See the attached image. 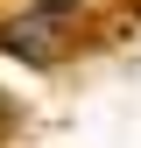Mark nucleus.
I'll return each instance as SVG.
<instances>
[{
  "label": "nucleus",
  "mask_w": 141,
  "mask_h": 148,
  "mask_svg": "<svg viewBox=\"0 0 141 148\" xmlns=\"http://www.w3.org/2000/svg\"><path fill=\"white\" fill-rule=\"evenodd\" d=\"M70 7H85V0H42V14H70Z\"/></svg>",
  "instance_id": "obj_2"
},
{
  "label": "nucleus",
  "mask_w": 141,
  "mask_h": 148,
  "mask_svg": "<svg viewBox=\"0 0 141 148\" xmlns=\"http://www.w3.org/2000/svg\"><path fill=\"white\" fill-rule=\"evenodd\" d=\"M0 42H7L14 57H49V21H42V14H28V21H7V28H0Z\"/></svg>",
  "instance_id": "obj_1"
}]
</instances>
